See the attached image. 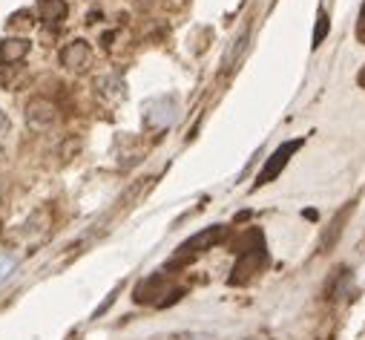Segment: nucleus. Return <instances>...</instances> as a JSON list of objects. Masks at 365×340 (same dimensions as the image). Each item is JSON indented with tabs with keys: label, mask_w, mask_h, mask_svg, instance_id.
Segmentation results:
<instances>
[{
	"label": "nucleus",
	"mask_w": 365,
	"mask_h": 340,
	"mask_svg": "<svg viewBox=\"0 0 365 340\" xmlns=\"http://www.w3.org/2000/svg\"><path fill=\"white\" fill-rule=\"evenodd\" d=\"M58 61H61L63 69L81 75V72L89 69V64H93V46H89L83 38H75V41H69V44L61 49Z\"/></svg>",
	"instance_id": "1"
},
{
	"label": "nucleus",
	"mask_w": 365,
	"mask_h": 340,
	"mask_svg": "<svg viewBox=\"0 0 365 340\" xmlns=\"http://www.w3.org/2000/svg\"><path fill=\"white\" fill-rule=\"evenodd\" d=\"M299 147H302V141L297 139V141H285L282 147L273 150V156H270V159H267V164L262 167V174L256 176V188H262V185H267V182L277 179V176L282 174V170H285V164L291 161V156H294Z\"/></svg>",
	"instance_id": "2"
},
{
	"label": "nucleus",
	"mask_w": 365,
	"mask_h": 340,
	"mask_svg": "<svg viewBox=\"0 0 365 340\" xmlns=\"http://www.w3.org/2000/svg\"><path fill=\"white\" fill-rule=\"evenodd\" d=\"M167 291H173L170 283H167V277H164V274H155V277H150V280H144V283L135 286V303L167 306V303H173V300L167 297Z\"/></svg>",
	"instance_id": "3"
},
{
	"label": "nucleus",
	"mask_w": 365,
	"mask_h": 340,
	"mask_svg": "<svg viewBox=\"0 0 365 340\" xmlns=\"http://www.w3.org/2000/svg\"><path fill=\"white\" fill-rule=\"evenodd\" d=\"M24 119H26L32 127L43 130V127H49V124L58 119V107H55V101L43 99V96H35V99L26 101V107H24Z\"/></svg>",
	"instance_id": "4"
},
{
	"label": "nucleus",
	"mask_w": 365,
	"mask_h": 340,
	"mask_svg": "<svg viewBox=\"0 0 365 340\" xmlns=\"http://www.w3.org/2000/svg\"><path fill=\"white\" fill-rule=\"evenodd\" d=\"M175 116H178V110H175V101H173V99H155V101H150L147 110H144L147 127H155V130L173 124Z\"/></svg>",
	"instance_id": "5"
},
{
	"label": "nucleus",
	"mask_w": 365,
	"mask_h": 340,
	"mask_svg": "<svg viewBox=\"0 0 365 340\" xmlns=\"http://www.w3.org/2000/svg\"><path fill=\"white\" fill-rule=\"evenodd\" d=\"M225 225H213V228H205V231H199L196 236H190L185 245H181V251L185 254H199V251H207V248H213V245H219L222 239H225Z\"/></svg>",
	"instance_id": "6"
},
{
	"label": "nucleus",
	"mask_w": 365,
	"mask_h": 340,
	"mask_svg": "<svg viewBox=\"0 0 365 340\" xmlns=\"http://www.w3.org/2000/svg\"><path fill=\"white\" fill-rule=\"evenodd\" d=\"M66 15H69V9L63 0H41L38 4V18L46 26H61L66 21Z\"/></svg>",
	"instance_id": "7"
},
{
	"label": "nucleus",
	"mask_w": 365,
	"mask_h": 340,
	"mask_svg": "<svg viewBox=\"0 0 365 340\" xmlns=\"http://www.w3.org/2000/svg\"><path fill=\"white\" fill-rule=\"evenodd\" d=\"M26 55H29V41L26 38L15 35V38L0 41V61L4 64H21Z\"/></svg>",
	"instance_id": "8"
},
{
	"label": "nucleus",
	"mask_w": 365,
	"mask_h": 340,
	"mask_svg": "<svg viewBox=\"0 0 365 340\" xmlns=\"http://www.w3.org/2000/svg\"><path fill=\"white\" fill-rule=\"evenodd\" d=\"M35 15L32 12H26V9H21V12H15L12 18H9V29H32V21Z\"/></svg>",
	"instance_id": "9"
},
{
	"label": "nucleus",
	"mask_w": 365,
	"mask_h": 340,
	"mask_svg": "<svg viewBox=\"0 0 365 340\" xmlns=\"http://www.w3.org/2000/svg\"><path fill=\"white\" fill-rule=\"evenodd\" d=\"M325 35H328V15L319 12V18H317V29H314V46H319V44L325 41Z\"/></svg>",
	"instance_id": "10"
},
{
	"label": "nucleus",
	"mask_w": 365,
	"mask_h": 340,
	"mask_svg": "<svg viewBox=\"0 0 365 340\" xmlns=\"http://www.w3.org/2000/svg\"><path fill=\"white\" fill-rule=\"evenodd\" d=\"M15 266H18V260L12 257V254H0V280H6L15 271Z\"/></svg>",
	"instance_id": "11"
},
{
	"label": "nucleus",
	"mask_w": 365,
	"mask_h": 340,
	"mask_svg": "<svg viewBox=\"0 0 365 340\" xmlns=\"http://www.w3.org/2000/svg\"><path fill=\"white\" fill-rule=\"evenodd\" d=\"M9 130V119H6V113L4 110H0V136H4Z\"/></svg>",
	"instance_id": "12"
},
{
	"label": "nucleus",
	"mask_w": 365,
	"mask_h": 340,
	"mask_svg": "<svg viewBox=\"0 0 365 340\" xmlns=\"http://www.w3.org/2000/svg\"><path fill=\"white\" fill-rule=\"evenodd\" d=\"M356 81H359V87H365V66L359 69V75H356Z\"/></svg>",
	"instance_id": "13"
},
{
	"label": "nucleus",
	"mask_w": 365,
	"mask_h": 340,
	"mask_svg": "<svg viewBox=\"0 0 365 340\" xmlns=\"http://www.w3.org/2000/svg\"><path fill=\"white\" fill-rule=\"evenodd\" d=\"M135 4H138V6H153L155 0H135Z\"/></svg>",
	"instance_id": "14"
},
{
	"label": "nucleus",
	"mask_w": 365,
	"mask_h": 340,
	"mask_svg": "<svg viewBox=\"0 0 365 340\" xmlns=\"http://www.w3.org/2000/svg\"><path fill=\"white\" fill-rule=\"evenodd\" d=\"M6 84V69H0V87H4Z\"/></svg>",
	"instance_id": "15"
},
{
	"label": "nucleus",
	"mask_w": 365,
	"mask_h": 340,
	"mask_svg": "<svg viewBox=\"0 0 365 340\" xmlns=\"http://www.w3.org/2000/svg\"><path fill=\"white\" fill-rule=\"evenodd\" d=\"M247 340H267V337H247Z\"/></svg>",
	"instance_id": "16"
},
{
	"label": "nucleus",
	"mask_w": 365,
	"mask_h": 340,
	"mask_svg": "<svg viewBox=\"0 0 365 340\" xmlns=\"http://www.w3.org/2000/svg\"><path fill=\"white\" fill-rule=\"evenodd\" d=\"M0 236H4V225H0Z\"/></svg>",
	"instance_id": "17"
}]
</instances>
